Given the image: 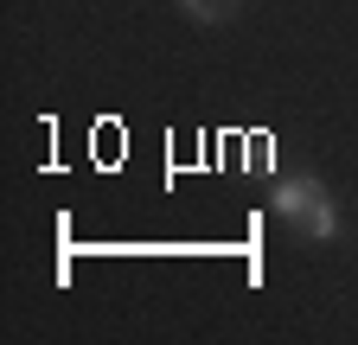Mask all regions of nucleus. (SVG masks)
<instances>
[{"label":"nucleus","instance_id":"1","mask_svg":"<svg viewBox=\"0 0 358 345\" xmlns=\"http://www.w3.org/2000/svg\"><path fill=\"white\" fill-rule=\"evenodd\" d=\"M268 211H275L282 224H294V237H307V243H333L339 237V205H333V192L313 179V172L282 179L268 192Z\"/></svg>","mask_w":358,"mask_h":345},{"label":"nucleus","instance_id":"2","mask_svg":"<svg viewBox=\"0 0 358 345\" xmlns=\"http://www.w3.org/2000/svg\"><path fill=\"white\" fill-rule=\"evenodd\" d=\"M179 7H186V20H199V26H217V20H224V13H217L224 0H179Z\"/></svg>","mask_w":358,"mask_h":345}]
</instances>
